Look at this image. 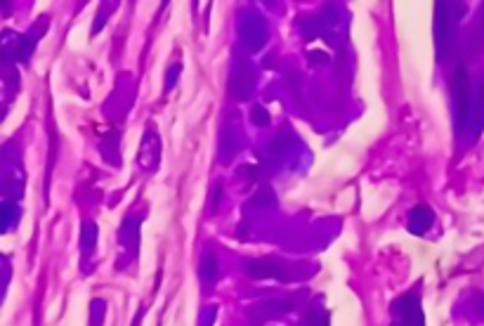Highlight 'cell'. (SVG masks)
I'll return each instance as SVG.
<instances>
[{"mask_svg": "<svg viewBox=\"0 0 484 326\" xmlns=\"http://www.w3.org/2000/svg\"><path fill=\"white\" fill-rule=\"evenodd\" d=\"M395 324L393 326H423V312H420V298L416 291L406 293L393 305Z\"/></svg>", "mask_w": 484, "mask_h": 326, "instance_id": "6da1fadb", "label": "cell"}, {"mask_svg": "<svg viewBox=\"0 0 484 326\" xmlns=\"http://www.w3.org/2000/svg\"><path fill=\"white\" fill-rule=\"evenodd\" d=\"M246 272L253 279H286V267L284 262L274 258H260L246 262Z\"/></svg>", "mask_w": 484, "mask_h": 326, "instance_id": "7a4b0ae2", "label": "cell"}, {"mask_svg": "<svg viewBox=\"0 0 484 326\" xmlns=\"http://www.w3.org/2000/svg\"><path fill=\"white\" fill-rule=\"evenodd\" d=\"M432 222H435V215H432V210L428 206H416V208L409 210L406 227L411 234H425L432 227Z\"/></svg>", "mask_w": 484, "mask_h": 326, "instance_id": "3957f363", "label": "cell"}, {"mask_svg": "<svg viewBox=\"0 0 484 326\" xmlns=\"http://www.w3.org/2000/svg\"><path fill=\"white\" fill-rule=\"evenodd\" d=\"M456 100H458V116L460 121H465L468 118V102H470V88H468V73H465V69L460 66L458 73H456Z\"/></svg>", "mask_w": 484, "mask_h": 326, "instance_id": "277c9868", "label": "cell"}, {"mask_svg": "<svg viewBox=\"0 0 484 326\" xmlns=\"http://www.w3.org/2000/svg\"><path fill=\"white\" fill-rule=\"evenodd\" d=\"M199 277H201V284L204 286H213L217 279V260H215V253L213 251H206L204 258L199 262Z\"/></svg>", "mask_w": 484, "mask_h": 326, "instance_id": "5b68a950", "label": "cell"}, {"mask_svg": "<svg viewBox=\"0 0 484 326\" xmlns=\"http://www.w3.org/2000/svg\"><path fill=\"white\" fill-rule=\"evenodd\" d=\"M95 246H97V225L88 220V222H83V248L90 253Z\"/></svg>", "mask_w": 484, "mask_h": 326, "instance_id": "8992f818", "label": "cell"}, {"mask_svg": "<svg viewBox=\"0 0 484 326\" xmlns=\"http://www.w3.org/2000/svg\"><path fill=\"white\" fill-rule=\"evenodd\" d=\"M253 123H256V125H267L269 123V114L265 111L262 107H256V109H253Z\"/></svg>", "mask_w": 484, "mask_h": 326, "instance_id": "52a82bcc", "label": "cell"}, {"mask_svg": "<svg viewBox=\"0 0 484 326\" xmlns=\"http://www.w3.org/2000/svg\"><path fill=\"white\" fill-rule=\"evenodd\" d=\"M144 312H147V307H140V312H137V317H135V322H132V326H140L142 324V319H144Z\"/></svg>", "mask_w": 484, "mask_h": 326, "instance_id": "ba28073f", "label": "cell"}]
</instances>
